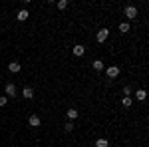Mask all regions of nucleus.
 Wrapping results in <instances>:
<instances>
[{
  "mask_svg": "<svg viewBox=\"0 0 149 147\" xmlns=\"http://www.w3.org/2000/svg\"><path fill=\"white\" fill-rule=\"evenodd\" d=\"M78 115H80V111H78V109H74V107H72V109H68V119H70V121H74Z\"/></svg>",
  "mask_w": 149,
  "mask_h": 147,
  "instance_id": "obj_13",
  "label": "nucleus"
},
{
  "mask_svg": "<svg viewBox=\"0 0 149 147\" xmlns=\"http://www.w3.org/2000/svg\"><path fill=\"white\" fill-rule=\"evenodd\" d=\"M28 16H30V12L26 10V8H22V10H20L18 14H16V18H18L20 22H24V20H28Z\"/></svg>",
  "mask_w": 149,
  "mask_h": 147,
  "instance_id": "obj_9",
  "label": "nucleus"
},
{
  "mask_svg": "<svg viewBox=\"0 0 149 147\" xmlns=\"http://www.w3.org/2000/svg\"><path fill=\"white\" fill-rule=\"evenodd\" d=\"M107 36H109V30H107V28H102V30H97V34H95V40H97L100 44H103V42L107 40Z\"/></svg>",
  "mask_w": 149,
  "mask_h": 147,
  "instance_id": "obj_1",
  "label": "nucleus"
},
{
  "mask_svg": "<svg viewBox=\"0 0 149 147\" xmlns=\"http://www.w3.org/2000/svg\"><path fill=\"white\" fill-rule=\"evenodd\" d=\"M8 70H10L12 74H18V72L22 70V66H20L18 62H12V64H8Z\"/></svg>",
  "mask_w": 149,
  "mask_h": 147,
  "instance_id": "obj_10",
  "label": "nucleus"
},
{
  "mask_svg": "<svg viewBox=\"0 0 149 147\" xmlns=\"http://www.w3.org/2000/svg\"><path fill=\"white\" fill-rule=\"evenodd\" d=\"M84 54H86V46H81V44L74 46V56H76V58H81Z\"/></svg>",
  "mask_w": 149,
  "mask_h": 147,
  "instance_id": "obj_6",
  "label": "nucleus"
},
{
  "mask_svg": "<svg viewBox=\"0 0 149 147\" xmlns=\"http://www.w3.org/2000/svg\"><path fill=\"white\" fill-rule=\"evenodd\" d=\"M92 68L95 70V72H103L105 64H103V60H93V62H92Z\"/></svg>",
  "mask_w": 149,
  "mask_h": 147,
  "instance_id": "obj_7",
  "label": "nucleus"
},
{
  "mask_svg": "<svg viewBox=\"0 0 149 147\" xmlns=\"http://www.w3.org/2000/svg\"><path fill=\"white\" fill-rule=\"evenodd\" d=\"M135 98H137L139 102H145V98H147V91H145V90H137V91H135Z\"/></svg>",
  "mask_w": 149,
  "mask_h": 147,
  "instance_id": "obj_12",
  "label": "nucleus"
},
{
  "mask_svg": "<svg viewBox=\"0 0 149 147\" xmlns=\"http://www.w3.org/2000/svg\"><path fill=\"white\" fill-rule=\"evenodd\" d=\"M119 32H129V24L127 22H119Z\"/></svg>",
  "mask_w": 149,
  "mask_h": 147,
  "instance_id": "obj_16",
  "label": "nucleus"
},
{
  "mask_svg": "<svg viewBox=\"0 0 149 147\" xmlns=\"http://www.w3.org/2000/svg\"><path fill=\"white\" fill-rule=\"evenodd\" d=\"M64 129H66V131H74V121H66V125H64Z\"/></svg>",
  "mask_w": 149,
  "mask_h": 147,
  "instance_id": "obj_17",
  "label": "nucleus"
},
{
  "mask_svg": "<svg viewBox=\"0 0 149 147\" xmlns=\"http://www.w3.org/2000/svg\"><path fill=\"white\" fill-rule=\"evenodd\" d=\"M22 95L26 98V100H32V98H34V90H32L30 86H24V90H22Z\"/></svg>",
  "mask_w": 149,
  "mask_h": 147,
  "instance_id": "obj_8",
  "label": "nucleus"
},
{
  "mask_svg": "<svg viewBox=\"0 0 149 147\" xmlns=\"http://www.w3.org/2000/svg\"><path fill=\"white\" fill-rule=\"evenodd\" d=\"M107 145H109V141H107L105 137H100V139L95 141V147H107Z\"/></svg>",
  "mask_w": 149,
  "mask_h": 147,
  "instance_id": "obj_14",
  "label": "nucleus"
},
{
  "mask_svg": "<svg viewBox=\"0 0 149 147\" xmlns=\"http://www.w3.org/2000/svg\"><path fill=\"white\" fill-rule=\"evenodd\" d=\"M105 74H107V78H117V76H119V68H117V66H109V68L105 70Z\"/></svg>",
  "mask_w": 149,
  "mask_h": 147,
  "instance_id": "obj_3",
  "label": "nucleus"
},
{
  "mask_svg": "<svg viewBox=\"0 0 149 147\" xmlns=\"http://www.w3.org/2000/svg\"><path fill=\"white\" fill-rule=\"evenodd\" d=\"M123 95H131V88H129V86L123 88Z\"/></svg>",
  "mask_w": 149,
  "mask_h": 147,
  "instance_id": "obj_19",
  "label": "nucleus"
},
{
  "mask_svg": "<svg viewBox=\"0 0 149 147\" xmlns=\"http://www.w3.org/2000/svg\"><path fill=\"white\" fill-rule=\"evenodd\" d=\"M68 8V0H60L58 2V10H66Z\"/></svg>",
  "mask_w": 149,
  "mask_h": 147,
  "instance_id": "obj_15",
  "label": "nucleus"
},
{
  "mask_svg": "<svg viewBox=\"0 0 149 147\" xmlns=\"http://www.w3.org/2000/svg\"><path fill=\"white\" fill-rule=\"evenodd\" d=\"M6 102H8V98H6V95H0V107L6 105Z\"/></svg>",
  "mask_w": 149,
  "mask_h": 147,
  "instance_id": "obj_18",
  "label": "nucleus"
},
{
  "mask_svg": "<svg viewBox=\"0 0 149 147\" xmlns=\"http://www.w3.org/2000/svg\"><path fill=\"white\" fill-rule=\"evenodd\" d=\"M28 123H30V127H40L42 125V119H40V115H30Z\"/></svg>",
  "mask_w": 149,
  "mask_h": 147,
  "instance_id": "obj_5",
  "label": "nucleus"
},
{
  "mask_svg": "<svg viewBox=\"0 0 149 147\" xmlns=\"http://www.w3.org/2000/svg\"><path fill=\"white\" fill-rule=\"evenodd\" d=\"M131 103H133V98H131V95H123V98H121V105H123V107H131Z\"/></svg>",
  "mask_w": 149,
  "mask_h": 147,
  "instance_id": "obj_11",
  "label": "nucleus"
},
{
  "mask_svg": "<svg viewBox=\"0 0 149 147\" xmlns=\"http://www.w3.org/2000/svg\"><path fill=\"white\" fill-rule=\"evenodd\" d=\"M4 91H6V98H16V86L14 84H6Z\"/></svg>",
  "mask_w": 149,
  "mask_h": 147,
  "instance_id": "obj_4",
  "label": "nucleus"
},
{
  "mask_svg": "<svg viewBox=\"0 0 149 147\" xmlns=\"http://www.w3.org/2000/svg\"><path fill=\"white\" fill-rule=\"evenodd\" d=\"M123 14H125V18L133 20V18H137V8H135V6H125Z\"/></svg>",
  "mask_w": 149,
  "mask_h": 147,
  "instance_id": "obj_2",
  "label": "nucleus"
}]
</instances>
